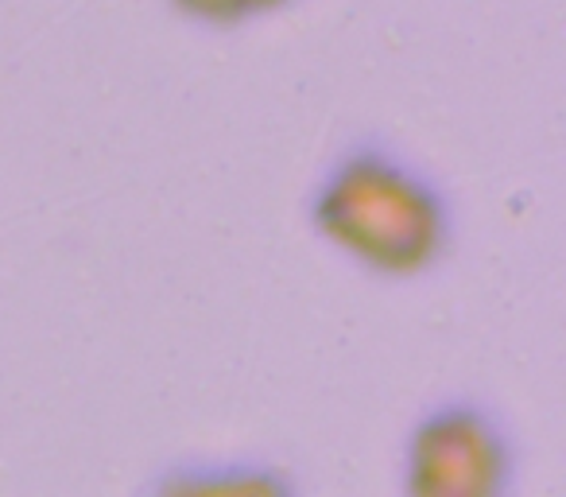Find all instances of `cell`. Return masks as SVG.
Returning a JSON list of instances; mask_svg holds the SVG:
<instances>
[{
  "instance_id": "obj_3",
  "label": "cell",
  "mask_w": 566,
  "mask_h": 497,
  "mask_svg": "<svg viewBox=\"0 0 566 497\" xmlns=\"http://www.w3.org/2000/svg\"><path fill=\"white\" fill-rule=\"evenodd\" d=\"M136 497H303V482L272 458H179L151 470Z\"/></svg>"
},
{
  "instance_id": "obj_2",
  "label": "cell",
  "mask_w": 566,
  "mask_h": 497,
  "mask_svg": "<svg viewBox=\"0 0 566 497\" xmlns=\"http://www.w3.org/2000/svg\"><path fill=\"white\" fill-rule=\"evenodd\" d=\"M520 447L504 416L478 396L427 404L400 443V497H516Z\"/></svg>"
},
{
  "instance_id": "obj_1",
  "label": "cell",
  "mask_w": 566,
  "mask_h": 497,
  "mask_svg": "<svg viewBox=\"0 0 566 497\" xmlns=\"http://www.w3.org/2000/svg\"><path fill=\"white\" fill-rule=\"evenodd\" d=\"M303 221L385 284L431 277L458 241V210L442 179L377 128L346 136L326 156L303 195Z\"/></svg>"
},
{
  "instance_id": "obj_4",
  "label": "cell",
  "mask_w": 566,
  "mask_h": 497,
  "mask_svg": "<svg viewBox=\"0 0 566 497\" xmlns=\"http://www.w3.org/2000/svg\"><path fill=\"white\" fill-rule=\"evenodd\" d=\"M292 4L295 0H167V9L175 17L198 28H213V32H233V28L275 17V12L292 9Z\"/></svg>"
}]
</instances>
